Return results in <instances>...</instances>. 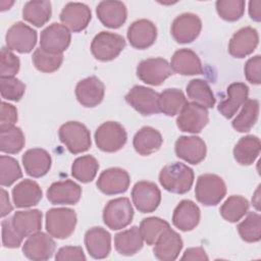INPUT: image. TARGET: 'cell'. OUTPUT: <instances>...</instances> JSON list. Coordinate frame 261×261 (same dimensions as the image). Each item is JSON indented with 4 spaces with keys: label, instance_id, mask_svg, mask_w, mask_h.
<instances>
[{
    "label": "cell",
    "instance_id": "obj_28",
    "mask_svg": "<svg viewBox=\"0 0 261 261\" xmlns=\"http://www.w3.org/2000/svg\"><path fill=\"white\" fill-rule=\"evenodd\" d=\"M170 66L176 73L182 75H195L203 72V66L198 55L191 49L182 48L174 52Z\"/></svg>",
    "mask_w": 261,
    "mask_h": 261
},
{
    "label": "cell",
    "instance_id": "obj_7",
    "mask_svg": "<svg viewBox=\"0 0 261 261\" xmlns=\"http://www.w3.org/2000/svg\"><path fill=\"white\" fill-rule=\"evenodd\" d=\"M134 209L125 197L110 200L103 210V221L112 230L126 227L133 220Z\"/></svg>",
    "mask_w": 261,
    "mask_h": 261
},
{
    "label": "cell",
    "instance_id": "obj_50",
    "mask_svg": "<svg viewBox=\"0 0 261 261\" xmlns=\"http://www.w3.org/2000/svg\"><path fill=\"white\" fill-rule=\"evenodd\" d=\"M260 67H261V56L260 55L251 57L246 62L245 67H244V72H245V76L248 82H250L253 85L261 84Z\"/></svg>",
    "mask_w": 261,
    "mask_h": 261
},
{
    "label": "cell",
    "instance_id": "obj_42",
    "mask_svg": "<svg viewBox=\"0 0 261 261\" xmlns=\"http://www.w3.org/2000/svg\"><path fill=\"white\" fill-rule=\"evenodd\" d=\"M169 227L170 225L166 220L153 216L144 218L141 221L139 228L143 240L147 243V245L152 246L156 243L161 233Z\"/></svg>",
    "mask_w": 261,
    "mask_h": 261
},
{
    "label": "cell",
    "instance_id": "obj_11",
    "mask_svg": "<svg viewBox=\"0 0 261 261\" xmlns=\"http://www.w3.org/2000/svg\"><path fill=\"white\" fill-rule=\"evenodd\" d=\"M70 40L69 30L63 24L53 22L41 32L40 47L49 53L62 54L68 48Z\"/></svg>",
    "mask_w": 261,
    "mask_h": 261
},
{
    "label": "cell",
    "instance_id": "obj_33",
    "mask_svg": "<svg viewBox=\"0 0 261 261\" xmlns=\"http://www.w3.org/2000/svg\"><path fill=\"white\" fill-rule=\"evenodd\" d=\"M143 243L144 240L138 226H132L114 237L115 250L123 256H133L138 253L143 248Z\"/></svg>",
    "mask_w": 261,
    "mask_h": 261
},
{
    "label": "cell",
    "instance_id": "obj_9",
    "mask_svg": "<svg viewBox=\"0 0 261 261\" xmlns=\"http://www.w3.org/2000/svg\"><path fill=\"white\" fill-rule=\"evenodd\" d=\"M209 116L205 107L194 102H187L176 118L177 127L185 133L198 134L208 123Z\"/></svg>",
    "mask_w": 261,
    "mask_h": 261
},
{
    "label": "cell",
    "instance_id": "obj_6",
    "mask_svg": "<svg viewBox=\"0 0 261 261\" xmlns=\"http://www.w3.org/2000/svg\"><path fill=\"white\" fill-rule=\"evenodd\" d=\"M127 135L124 127L116 121H106L95 132V142L97 147L107 153L120 150L126 143Z\"/></svg>",
    "mask_w": 261,
    "mask_h": 261
},
{
    "label": "cell",
    "instance_id": "obj_3",
    "mask_svg": "<svg viewBox=\"0 0 261 261\" xmlns=\"http://www.w3.org/2000/svg\"><path fill=\"white\" fill-rule=\"evenodd\" d=\"M59 139L72 154L86 152L90 149L92 141L87 126L79 121L63 123L58 132Z\"/></svg>",
    "mask_w": 261,
    "mask_h": 261
},
{
    "label": "cell",
    "instance_id": "obj_46",
    "mask_svg": "<svg viewBox=\"0 0 261 261\" xmlns=\"http://www.w3.org/2000/svg\"><path fill=\"white\" fill-rule=\"evenodd\" d=\"M215 5L218 15L226 21H236L245 12V1L243 0H218Z\"/></svg>",
    "mask_w": 261,
    "mask_h": 261
},
{
    "label": "cell",
    "instance_id": "obj_19",
    "mask_svg": "<svg viewBox=\"0 0 261 261\" xmlns=\"http://www.w3.org/2000/svg\"><path fill=\"white\" fill-rule=\"evenodd\" d=\"M259 43V35L256 29L245 27L237 31L228 44V52L236 58H244L254 52Z\"/></svg>",
    "mask_w": 261,
    "mask_h": 261
},
{
    "label": "cell",
    "instance_id": "obj_47",
    "mask_svg": "<svg viewBox=\"0 0 261 261\" xmlns=\"http://www.w3.org/2000/svg\"><path fill=\"white\" fill-rule=\"evenodd\" d=\"M0 92L3 99L19 101L25 92V85L14 76H0Z\"/></svg>",
    "mask_w": 261,
    "mask_h": 261
},
{
    "label": "cell",
    "instance_id": "obj_1",
    "mask_svg": "<svg viewBox=\"0 0 261 261\" xmlns=\"http://www.w3.org/2000/svg\"><path fill=\"white\" fill-rule=\"evenodd\" d=\"M160 185L168 192L186 194L194 182V171L181 162H173L165 165L159 173Z\"/></svg>",
    "mask_w": 261,
    "mask_h": 261
},
{
    "label": "cell",
    "instance_id": "obj_37",
    "mask_svg": "<svg viewBox=\"0 0 261 261\" xmlns=\"http://www.w3.org/2000/svg\"><path fill=\"white\" fill-rule=\"evenodd\" d=\"M188 97L196 104H199L205 108H213L215 105V97L208 83L201 79H195L190 81L187 85Z\"/></svg>",
    "mask_w": 261,
    "mask_h": 261
},
{
    "label": "cell",
    "instance_id": "obj_23",
    "mask_svg": "<svg viewBox=\"0 0 261 261\" xmlns=\"http://www.w3.org/2000/svg\"><path fill=\"white\" fill-rule=\"evenodd\" d=\"M96 13L103 25L110 29L121 27L127 17V10L121 1H101L96 7Z\"/></svg>",
    "mask_w": 261,
    "mask_h": 261
},
{
    "label": "cell",
    "instance_id": "obj_10",
    "mask_svg": "<svg viewBox=\"0 0 261 261\" xmlns=\"http://www.w3.org/2000/svg\"><path fill=\"white\" fill-rule=\"evenodd\" d=\"M5 42L10 50L18 53H29L36 46L37 32L24 22L17 21L8 29Z\"/></svg>",
    "mask_w": 261,
    "mask_h": 261
},
{
    "label": "cell",
    "instance_id": "obj_54",
    "mask_svg": "<svg viewBox=\"0 0 261 261\" xmlns=\"http://www.w3.org/2000/svg\"><path fill=\"white\" fill-rule=\"evenodd\" d=\"M13 207L10 204L8 193L4 190L1 189V217H5L12 211Z\"/></svg>",
    "mask_w": 261,
    "mask_h": 261
},
{
    "label": "cell",
    "instance_id": "obj_51",
    "mask_svg": "<svg viewBox=\"0 0 261 261\" xmlns=\"http://www.w3.org/2000/svg\"><path fill=\"white\" fill-rule=\"evenodd\" d=\"M17 121V110L16 108L4 101L1 103V120H0V130L7 129L14 126Z\"/></svg>",
    "mask_w": 261,
    "mask_h": 261
},
{
    "label": "cell",
    "instance_id": "obj_5",
    "mask_svg": "<svg viewBox=\"0 0 261 261\" xmlns=\"http://www.w3.org/2000/svg\"><path fill=\"white\" fill-rule=\"evenodd\" d=\"M124 47L125 41L122 36L103 31L94 37L91 43V52L97 60L110 61L115 59Z\"/></svg>",
    "mask_w": 261,
    "mask_h": 261
},
{
    "label": "cell",
    "instance_id": "obj_14",
    "mask_svg": "<svg viewBox=\"0 0 261 261\" xmlns=\"http://www.w3.org/2000/svg\"><path fill=\"white\" fill-rule=\"evenodd\" d=\"M202 30V21L198 15L190 12L179 14L171 24V36L179 44L195 41Z\"/></svg>",
    "mask_w": 261,
    "mask_h": 261
},
{
    "label": "cell",
    "instance_id": "obj_36",
    "mask_svg": "<svg viewBox=\"0 0 261 261\" xmlns=\"http://www.w3.org/2000/svg\"><path fill=\"white\" fill-rule=\"evenodd\" d=\"M259 102L256 99H247L237 117L232 120V127L239 133H248L258 120Z\"/></svg>",
    "mask_w": 261,
    "mask_h": 261
},
{
    "label": "cell",
    "instance_id": "obj_39",
    "mask_svg": "<svg viewBox=\"0 0 261 261\" xmlns=\"http://www.w3.org/2000/svg\"><path fill=\"white\" fill-rule=\"evenodd\" d=\"M249 210L248 200L239 195H232L228 197L221 205L219 212L223 219L228 222H238L244 217Z\"/></svg>",
    "mask_w": 261,
    "mask_h": 261
},
{
    "label": "cell",
    "instance_id": "obj_20",
    "mask_svg": "<svg viewBox=\"0 0 261 261\" xmlns=\"http://www.w3.org/2000/svg\"><path fill=\"white\" fill-rule=\"evenodd\" d=\"M82 196V188L70 179L53 182L47 190V199L54 205H74Z\"/></svg>",
    "mask_w": 261,
    "mask_h": 261
},
{
    "label": "cell",
    "instance_id": "obj_40",
    "mask_svg": "<svg viewBox=\"0 0 261 261\" xmlns=\"http://www.w3.org/2000/svg\"><path fill=\"white\" fill-rule=\"evenodd\" d=\"M98 169V160L92 155H85L73 161L71 165V174L79 181L87 184L95 178Z\"/></svg>",
    "mask_w": 261,
    "mask_h": 261
},
{
    "label": "cell",
    "instance_id": "obj_26",
    "mask_svg": "<svg viewBox=\"0 0 261 261\" xmlns=\"http://www.w3.org/2000/svg\"><path fill=\"white\" fill-rule=\"evenodd\" d=\"M200 216V209L193 201L182 200L174 208L172 223L182 231H190L199 224Z\"/></svg>",
    "mask_w": 261,
    "mask_h": 261
},
{
    "label": "cell",
    "instance_id": "obj_16",
    "mask_svg": "<svg viewBox=\"0 0 261 261\" xmlns=\"http://www.w3.org/2000/svg\"><path fill=\"white\" fill-rule=\"evenodd\" d=\"M129 182L127 171L119 167H111L100 173L96 185L103 194L110 196L124 193L128 189Z\"/></svg>",
    "mask_w": 261,
    "mask_h": 261
},
{
    "label": "cell",
    "instance_id": "obj_31",
    "mask_svg": "<svg viewBox=\"0 0 261 261\" xmlns=\"http://www.w3.org/2000/svg\"><path fill=\"white\" fill-rule=\"evenodd\" d=\"M11 221L17 233L23 239L42 228V212L38 209L16 211L11 217Z\"/></svg>",
    "mask_w": 261,
    "mask_h": 261
},
{
    "label": "cell",
    "instance_id": "obj_53",
    "mask_svg": "<svg viewBox=\"0 0 261 261\" xmlns=\"http://www.w3.org/2000/svg\"><path fill=\"white\" fill-rule=\"evenodd\" d=\"M206 252L201 247L189 248L185 251L181 260H208Z\"/></svg>",
    "mask_w": 261,
    "mask_h": 261
},
{
    "label": "cell",
    "instance_id": "obj_52",
    "mask_svg": "<svg viewBox=\"0 0 261 261\" xmlns=\"http://www.w3.org/2000/svg\"><path fill=\"white\" fill-rule=\"evenodd\" d=\"M55 259L58 261L66 260H86V256L81 247L75 246H66L60 248L56 255Z\"/></svg>",
    "mask_w": 261,
    "mask_h": 261
},
{
    "label": "cell",
    "instance_id": "obj_49",
    "mask_svg": "<svg viewBox=\"0 0 261 261\" xmlns=\"http://www.w3.org/2000/svg\"><path fill=\"white\" fill-rule=\"evenodd\" d=\"M2 226V245L5 248L15 249L21 245L22 238L17 233L12 225L11 218L4 219L1 222Z\"/></svg>",
    "mask_w": 261,
    "mask_h": 261
},
{
    "label": "cell",
    "instance_id": "obj_38",
    "mask_svg": "<svg viewBox=\"0 0 261 261\" xmlns=\"http://www.w3.org/2000/svg\"><path fill=\"white\" fill-rule=\"evenodd\" d=\"M186 103L187 99L185 94L178 89H166L159 94V110L167 116H174L178 114Z\"/></svg>",
    "mask_w": 261,
    "mask_h": 261
},
{
    "label": "cell",
    "instance_id": "obj_13",
    "mask_svg": "<svg viewBox=\"0 0 261 261\" xmlns=\"http://www.w3.org/2000/svg\"><path fill=\"white\" fill-rule=\"evenodd\" d=\"M159 94L144 86H135L125 95V101L142 115L159 113Z\"/></svg>",
    "mask_w": 261,
    "mask_h": 261
},
{
    "label": "cell",
    "instance_id": "obj_12",
    "mask_svg": "<svg viewBox=\"0 0 261 261\" xmlns=\"http://www.w3.org/2000/svg\"><path fill=\"white\" fill-rule=\"evenodd\" d=\"M132 199L136 208L142 213H150L157 209L161 202V192L152 181H138L132 190Z\"/></svg>",
    "mask_w": 261,
    "mask_h": 261
},
{
    "label": "cell",
    "instance_id": "obj_18",
    "mask_svg": "<svg viewBox=\"0 0 261 261\" xmlns=\"http://www.w3.org/2000/svg\"><path fill=\"white\" fill-rule=\"evenodd\" d=\"M59 18L67 29L73 33H79L90 23L92 18L91 9L84 3L69 2L62 8Z\"/></svg>",
    "mask_w": 261,
    "mask_h": 261
},
{
    "label": "cell",
    "instance_id": "obj_15",
    "mask_svg": "<svg viewBox=\"0 0 261 261\" xmlns=\"http://www.w3.org/2000/svg\"><path fill=\"white\" fill-rule=\"evenodd\" d=\"M56 249V243L52 236L45 232H36L28 238L22 246L23 255L34 261L50 259Z\"/></svg>",
    "mask_w": 261,
    "mask_h": 261
},
{
    "label": "cell",
    "instance_id": "obj_55",
    "mask_svg": "<svg viewBox=\"0 0 261 261\" xmlns=\"http://www.w3.org/2000/svg\"><path fill=\"white\" fill-rule=\"evenodd\" d=\"M249 15L255 21H260L261 19V1L255 0L249 2Z\"/></svg>",
    "mask_w": 261,
    "mask_h": 261
},
{
    "label": "cell",
    "instance_id": "obj_4",
    "mask_svg": "<svg viewBox=\"0 0 261 261\" xmlns=\"http://www.w3.org/2000/svg\"><path fill=\"white\" fill-rule=\"evenodd\" d=\"M226 194V186L223 179L212 173H205L198 177L195 196L198 202L205 206L217 205Z\"/></svg>",
    "mask_w": 261,
    "mask_h": 261
},
{
    "label": "cell",
    "instance_id": "obj_27",
    "mask_svg": "<svg viewBox=\"0 0 261 261\" xmlns=\"http://www.w3.org/2000/svg\"><path fill=\"white\" fill-rule=\"evenodd\" d=\"M21 160L25 172L33 177H41L47 174L52 163L50 154L41 148L25 151Z\"/></svg>",
    "mask_w": 261,
    "mask_h": 261
},
{
    "label": "cell",
    "instance_id": "obj_41",
    "mask_svg": "<svg viewBox=\"0 0 261 261\" xmlns=\"http://www.w3.org/2000/svg\"><path fill=\"white\" fill-rule=\"evenodd\" d=\"M25 140L22 130L17 126H11L0 130V151L7 154H16L24 146Z\"/></svg>",
    "mask_w": 261,
    "mask_h": 261
},
{
    "label": "cell",
    "instance_id": "obj_22",
    "mask_svg": "<svg viewBox=\"0 0 261 261\" xmlns=\"http://www.w3.org/2000/svg\"><path fill=\"white\" fill-rule=\"evenodd\" d=\"M127 40L136 49H146L154 44L157 38V28L148 19L134 21L127 30Z\"/></svg>",
    "mask_w": 261,
    "mask_h": 261
},
{
    "label": "cell",
    "instance_id": "obj_44",
    "mask_svg": "<svg viewBox=\"0 0 261 261\" xmlns=\"http://www.w3.org/2000/svg\"><path fill=\"white\" fill-rule=\"evenodd\" d=\"M33 63L35 67L42 71V72H53L57 70L62 61H63V55L62 54H55V53H49L45 50H43L41 47L35 50L33 57H32Z\"/></svg>",
    "mask_w": 261,
    "mask_h": 261
},
{
    "label": "cell",
    "instance_id": "obj_2",
    "mask_svg": "<svg viewBox=\"0 0 261 261\" xmlns=\"http://www.w3.org/2000/svg\"><path fill=\"white\" fill-rule=\"evenodd\" d=\"M76 214L70 208H51L46 212V230L53 238L63 240L72 234Z\"/></svg>",
    "mask_w": 261,
    "mask_h": 261
},
{
    "label": "cell",
    "instance_id": "obj_8",
    "mask_svg": "<svg viewBox=\"0 0 261 261\" xmlns=\"http://www.w3.org/2000/svg\"><path fill=\"white\" fill-rule=\"evenodd\" d=\"M173 74V70L167 60L156 57L142 60L137 67L138 77L147 85L160 86Z\"/></svg>",
    "mask_w": 261,
    "mask_h": 261
},
{
    "label": "cell",
    "instance_id": "obj_17",
    "mask_svg": "<svg viewBox=\"0 0 261 261\" xmlns=\"http://www.w3.org/2000/svg\"><path fill=\"white\" fill-rule=\"evenodd\" d=\"M174 150L178 158L194 165L203 161L207 153L205 142L196 136L179 137L175 142Z\"/></svg>",
    "mask_w": 261,
    "mask_h": 261
},
{
    "label": "cell",
    "instance_id": "obj_43",
    "mask_svg": "<svg viewBox=\"0 0 261 261\" xmlns=\"http://www.w3.org/2000/svg\"><path fill=\"white\" fill-rule=\"evenodd\" d=\"M241 239L247 243H257L261 239V216L256 212H249L247 217L238 225Z\"/></svg>",
    "mask_w": 261,
    "mask_h": 261
},
{
    "label": "cell",
    "instance_id": "obj_29",
    "mask_svg": "<svg viewBox=\"0 0 261 261\" xmlns=\"http://www.w3.org/2000/svg\"><path fill=\"white\" fill-rule=\"evenodd\" d=\"M249 88L244 83H232L227 87V98L218 104V111L225 117L231 118L239 108L246 102Z\"/></svg>",
    "mask_w": 261,
    "mask_h": 261
},
{
    "label": "cell",
    "instance_id": "obj_21",
    "mask_svg": "<svg viewBox=\"0 0 261 261\" xmlns=\"http://www.w3.org/2000/svg\"><path fill=\"white\" fill-rule=\"evenodd\" d=\"M105 93L104 84L97 76H89L76 84L75 96L77 101L85 107H95L99 105Z\"/></svg>",
    "mask_w": 261,
    "mask_h": 261
},
{
    "label": "cell",
    "instance_id": "obj_35",
    "mask_svg": "<svg viewBox=\"0 0 261 261\" xmlns=\"http://www.w3.org/2000/svg\"><path fill=\"white\" fill-rule=\"evenodd\" d=\"M52 6L50 1H29L23 5L22 17L28 22L40 28L51 17Z\"/></svg>",
    "mask_w": 261,
    "mask_h": 261
},
{
    "label": "cell",
    "instance_id": "obj_32",
    "mask_svg": "<svg viewBox=\"0 0 261 261\" xmlns=\"http://www.w3.org/2000/svg\"><path fill=\"white\" fill-rule=\"evenodd\" d=\"M163 143L161 134L151 127L143 126L140 128L133 140V145L137 153L142 156H148L158 151Z\"/></svg>",
    "mask_w": 261,
    "mask_h": 261
},
{
    "label": "cell",
    "instance_id": "obj_34",
    "mask_svg": "<svg viewBox=\"0 0 261 261\" xmlns=\"http://www.w3.org/2000/svg\"><path fill=\"white\" fill-rule=\"evenodd\" d=\"M261 144L258 137L249 135L239 140L233 148V157L241 165H251L260 154Z\"/></svg>",
    "mask_w": 261,
    "mask_h": 261
},
{
    "label": "cell",
    "instance_id": "obj_24",
    "mask_svg": "<svg viewBox=\"0 0 261 261\" xmlns=\"http://www.w3.org/2000/svg\"><path fill=\"white\" fill-rule=\"evenodd\" d=\"M154 245V256L158 260L173 261L182 249V240L176 231L169 227L161 233Z\"/></svg>",
    "mask_w": 261,
    "mask_h": 261
},
{
    "label": "cell",
    "instance_id": "obj_45",
    "mask_svg": "<svg viewBox=\"0 0 261 261\" xmlns=\"http://www.w3.org/2000/svg\"><path fill=\"white\" fill-rule=\"evenodd\" d=\"M22 177L20 166L16 159L2 155L0 157V184L2 187H9Z\"/></svg>",
    "mask_w": 261,
    "mask_h": 261
},
{
    "label": "cell",
    "instance_id": "obj_30",
    "mask_svg": "<svg viewBox=\"0 0 261 261\" xmlns=\"http://www.w3.org/2000/svg\"><path fill=\"white\" fill-rule=\"evenodd\" d=\"M42 199L40 186L32 179H23L12 189L13 204L17 208H29L37 205Z\"/></svg>",
    "mask_w": 261,
    "mask_h": 261
},
{
    "label": "cell",
    "instance_id": "obj_25",
    "mask_svg": "<svg viewBox=\"0 0 261 261\" xmlns=\"http://www.w3.org/2000/svg\"><path fill=\"white\" fill-rule=\"evenodd\" d=\"M85 245L93 258L104 259L111 251V236L103 227L94 226L86 231Z\"/></svg>",
    "mask_w": 261,
    "mask_h": 261
},
{
    "label": "cell",
    "instance_id": "obj_48",
    "mask_svg": "<svg viewBox=\"0 0 261 261\" xmlns=\"http://www.w3.org/2000/svg\"><path fill=\"white\" fill-rule=\"evenodd\" d=\"M19 66L18 57L9 48L3 47L0 53V76H14L18 72Z\"/></svg>",
    "mask_w": 261,
    "mask_h": 261
}]
</instances>
